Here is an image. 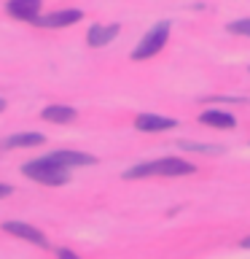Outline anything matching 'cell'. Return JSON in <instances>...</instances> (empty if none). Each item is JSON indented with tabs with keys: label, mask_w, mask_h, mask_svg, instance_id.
I'll return each mask as SVG.
<instances>
[{
	"label": "cell",
	"mask_w": 250,
	"mask_h": 259,
	"mask_svg": "<svg viewBox=\"0 0 250 259\" xmlns=\"http://www.w3.org/2000/svg\"><path fill=\"white\" fill-rule=\"evenodd\" d=\"M167 38H169V22H159V24H153V27L143 35L140 44H137V49L132 52V60L140 62V60H148V57L159 54L161 49H164Z\"/></svg>",
	"instance_id": "cell-3"
},
{
	"label": "cell",
	"mask_w": 250,
	"mask_h": 259,
	"mask_svg": "<svg viewBox=\"0 0 250 259\" xmlns=\"http://www.w3.org/2000/svg\"><path fill=\"white\" fill-rule=\"evenodd\" d=\"M3 230L8 235H14V238H22V240H27V243H35V246L40 248H48V240H46V235L35 230V227H30V224H22V222H3Z\"/></svg>",
	"instance_id": "cell-6"
},
{
	"label": "cell",
	"mask_w": 250,
	"mask_h": 259,
	"mask_svg": "<svg viewBox=\"0 0 250 259\" xmlns=\"http://www.w3.org/2000/svg\"><path fill=\"white\" fill-rule=\"evenodd\" d=\"M40 116L46 121H54V124H70L78 113H76V108H70V105H46Z\"/></svg>",
	"instance_id": "cell-11"
},
{
	"label": "cell",
	"mask_w": 250,
	"mask_h": 259,
	"mask_svg": "<svg viewBox=\"0 0 250 259\" xmlns=\"http://www.w3.org/2000/svg\"><path fill=\"white\" fill-rule=\"evenodd\" d=\"M6 11L11 14L14 19L32 22L35 16H40V0H8Z\"/></svg>",
	"instance_id": "cell-7"
},
{
	"label": "cell",
	"mask_w": 250,
	"mask_h": 259,
	"mask_svg": "<svg viewBox=\"0 0 250 259\" xmlns=\"http://www.w3.org/2000/svg\"><path fill=\"white\" fill-rule=\"evenodd\" d=\"M194 165L180 157H161L153 162H143V165L129 167L124 178H145V176H191Z\"/></svg>",
	"instance_id": "cell-1"
},
{
	"label": "cell",
	"mask_w": 250,
	"mask_h": 259,
	"mask_svg": "<svg viewBox=\"0 0 250 259\" xmlns=\"http://www.w3.org/2000/svg\"><path fill=\"white\" fill-rule=\"evenodd\" d=\"M118 32H121L118 24H92L89 32H86V40H89V46L100 49V46H108Z\"/></svg>",
	"instance_id": "cell-9"
},
{
	"label": "cell",
	"mask_w": 250,
	"mask_h": 259,
	"mask_svg": "<svg viewBox=\"0 0 250 259\" xmlns=\"http://www.w3.org/2000/svg\"><path fill=\"white\" fill-rule=\"evenodd\" d=\"M46 138L40 133H16V135H8L0 141V149H30V146H40Z\"/></svg>",
	"instance_id": "cell-10"
},
{
	"label": "cell",
	"mask_w": 250,
	"mask_h": 259,
	"mask_svg": "<svg viewBox=\"0 0 250 259\" xmlns=\"http://www.w3.org/2000/svg\"><path fill=\"white\" fill-rule=\"evenodd\" d=\"M242 248H250V238H245V240H242Z\"/></svg>",
	"instance_id": "cell-17"
},
{
	"label": "cell",
	"mask_w": 250,
	"mask_h": 259,
	"mask_svg": "<svg viewBox=\"0 0 250 259\" xmlns=\"http://www.w3.org/2000/svg\"><path fill=\"white\" fill-rule=\"evenodd\" d=\"M84 11H78V8H65V11H54V14H46V16H35L32 24H38V27H68V24H76Z\"/></svg>",
	"instance_id": "cell-5"
},
{
	"label": "cell",
	"mask_w": 250,
	"mask_h": 259,
	"mask_svg": "<svg viewBox=\"0 0 250 259\" xmlns=\"http://www.w3.org/2000/svg\"><path fill=\"white\" fill-rule=\"evenodd\" d=\"M202 124H210V127H218V130H231L237 121H234L231 113H226V111H205L199 116Z\"/></svg>",
	"instance_id": "cell-12"
},
{
	"label": "cell",
	"mask_w": 250,
	"mask_h": 259,
	"mask_svg": "<svg viewBox=\"0 0 250 259\" xmlns=\"http://www.w3.org/2000/svg\"><path fill=\"white\" fill-rule=\"evenodd\" d=\"M3 108H6V100H3V97H0V113H3Z\"/></svg>",
	"instance_id": "cell-18"
},
{
	"label": "cell",
	"mask_w": 250,
	"mask_h": 259,
	"mask_svg": "<svg viewBox=\"0 0 250 259\" xmlns=\"http://www.w3.org/2000/svg\"><path fill=\"white\" fill-rule=\"evenodd\" d=\"M56 256H59V259H78V256L73 254V251H68V248H56Z\"/></svg>",
	"instance_id": "cell-15"
},
{
	"label": "cell",
	"mask_w": 250,
	"mask_h": 259,
	"mask_svg": "<svg viewBox=\"0 0 250 259\" xmlns=\"http://www.w3.org/2000/svg\"><path fill=\"white\" fill-rule=\"evenodd\" d=\"M229 32H234V35H247V38H250V19L231 22V24H229Z\"/></svg>",
	"instance_id": "cell-14"
},
{
	"label": "cell",
	"mask_w": 250,
	"mask_h": 259,
	"mask_svg": "<svg viewBox=\"0 0 250 259\" xmlns=\"http://www.w3.org/2000/svg\"><path fill=\"white\" fill-rule=\"evenodd\" d=\"M11 192H14V186H11V184H0V200H3V197H8Z\"/></svg>",
	"instance_id": "cell-16"
},
{
	"label": "cell",
	"mask_w": 250,
	"mask_h": 259,
	"mask_svg": "<svg viewBox=\"0 0 250 259\" xmlns=\"http://www.w3.org/2000/svg\"><path fill=\"white\" fill-rule=\"evenodd\" d=\"M177 146H180V149H185V151H199V154H221V151H223L221 146H207V143H191V141H180Z\"/></svg>",
	"instance_id": "cell-13"
},
{
	"label": "cell",
	"mask_w": 250,
	"mask_h": 259,
	"mask_svg": "<svg viewBox=\"0 0 250 259\" xmlns=\"http://www.w3.org/2000/svg\"><path fill=\"white\" fill-rule=\"evenodd\" d=\"M46 159H48V162H54V165H59V167H65V170H70V167H84V165H94V162H97L92 154L70 151V149L51 151V154H46Z\"/></svg>",
	"instance_id": "cell-4"
},
{
	"label": "cell",
	"mask_w": 250,
	"mask_h": 259,
	"mask_svg": "<svg viewBox=\"0 0 250 259\" xmlns=\"http://www.w3.org/2000/svg\"><path fill=\"white\" fill-rule=\"evenodd\" d=\"M22 173L27 176V178H32V181H38V184H46V186H62V184L70 181L68 170L59 167V165H54V162H48L46 157L24 162Z\"/></svg>",
	"instance_id": "cell-2"
},
{
	"label": "cell",
	"mask_w": 250,
	"mask_h": 259,
	"mask_svg": "<svg viewBox=\"0 0 250 259\" xmlns=\"http://www.w3.org/2000/svg\"><path fill=\"white\" fill-rule=\"evenodd\" d=\"M135 127L140 133H164V130H172L177 127L175 119H167V116H156V113H140L135 119Z\"/></svg>",
	"instance_id": "cell-8"
}]
</instances>
